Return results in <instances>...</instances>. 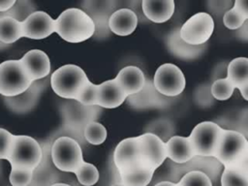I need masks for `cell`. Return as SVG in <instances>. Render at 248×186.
I'll use <instances>...</instances> for the list:
<instances>
[{
    "instance_id": "obj_38",
    "label": "cell",
    "mask_w": 248,
    "mask_h": 186,
    "mask_svg": "<svg viewBox=\"0 0 248 186\" xmlns=\"http://www.w3.org/2000/svg\"><path fill=\"white\" fill-rule=\"evenodd\" d=\"M33 170H22L12 169L9 180L12 186H29L32 181Z\"/></svg>"
},
{
    "instance_id": "obj_28",
    "label": "cell",
    "mask_w": 248,
    "mask_h": 186,
    "mask_svg": "<svg viewBox=\"0 0 248 186\" xmlns=\"http://www.w3.org/2000/svg\"><path fill=\"white\" fill-rule=\"evenodd\" d=\"M155 173V170L147 167L141 166L129 172L120 173L121 182L125 186H147Z\"/></svg>"
},
{
    "instance_id": "obj_39",
    "label": "cell",
    "mask_w": 248,
    "mask_h": 186,
    "mask_svg": "<svg viewBox=\"0 0 248 186\" xmlns=\"http://www.w3.org/2000/svg\"><path fill=\"white\" fill-rule=\"evenodd\" d=\"M14 139L15 135L6 129L0 128V160H8L12 150Z\"/></svg>"
},
{
    "instance_id": "obj_51",
    "label": "cell",
    "mask_w": 248,
    "mask_h": 186,
    "mask_svg": "<svg viewBox=\"0 0 248 186\" xmlns=\"http://www.w3.org/2000/svg\"><path fill=\"white\" fill-rule=\"evenodd\" d=\"M1 170H2V166H1V163H0V176H1Z\"/></svg>"
},
{
    "instance_id": "obj_7",
    "label": "cell",
    "mask_w": 248,
    "mask_h": 186,
    "mask_svg": "<svg viewBox=\"0 0 248 186\" xmlns=\"http://www.w3.org/2000/svg\"><path fill=\"white\" fill-rule=\"evenodd\" d=\"M222 132L223 128L213 121H203L197 124L189 136L196 155L214 157Z\"/></svg>"
},
{
    "instance_id": "obj_37",
    "label": "cell",
    "mask_w": 248,
    "mask_h": 186,
    "mask_svg": "<svg viewBox=\"0 0 248 186\" xmlns=\"http://www.w3.org/2000/svg\"><path fill=\"white\" fill-rule=\"evenodd\" d=\"M245 20L246 18L234 7L226 12L223 16V23L230 30L236 31L243 25Z\"/></svg>"
},
{
    "instance_id": "obj_48",
    "label": "cell",
    "mask_w": 248,
    "mask_h": 186,
    "mask_svg": "<svg viewBox=\"0 0 248 186\" xmlns=\"http://www.w3.org/2000/svg\"><path fill=\"white\" fill-rule=\"evenodd\" d=\"M3 16H4V13H0V18H1ZM7 46H8V45H5V44H3V43L0 42V49H3V48H5V47H7Z\"/></svg>"
},
{
    "instance_id": "obj_10",
    "label": "cell",
    "mask_w": 248,
    "mask_h": 186,
    "mask_svg": "<svg viewBox=\"0 0 248 186\" xmlns=\"http://www.w3.org/2000/svg\"><path fill=\"white\" fill-rule=\"evenodd\" d=\"M214 30V20L208 13H198L187 19L180 27L182 40L192 46L207 43Z\"/></svg>"
},
{
    "instance_id": "obj_20",
    "label": "cell",
    "mask_w": 248,
    "mask_h": 186,
    "mask_svg": "<svg viewBox=\"0 0 248 186\" xmlns=\"http://www.w3.org/2000/svg\"><path fill=\"white\" fill-rule=\"evenodd\" d=\"M20 61L32 81L44 79L50 73V60L43 50L31 49L20 58Z\"/></svg>"
},
{
    "instance_id": "obj_26",
    "label": "cell",
    "mask_w": 248,
    "mask_h": 186,
    "mask_svg": "<svg viewBox=\"0 0 248 186\" xmlns=\"http://www.w3.org/2000/svg\"><path fill=\"white\" fill-rule=\"evenodd\" d=\"M227 78L237 89L248 84V58L237 57L230 61L227 68Z\"/></svg>"
},
{
    "instance_id": "obj_17",
    "label": "cell",
    "mask_w": 248,
    "mask_h": 186,
    "mask_svg": "<svg viewBox=\"0 0 248 186\" xmlns=\"http://www.w3.org/2000/svg\"><path fill=\"white\" fill-rule=\"evenodd\" d=\"M51 144L50 141L42 144L43 159L40 165L33 170V177L29 186H51L61 179L59 178V170L56 169L51 160Z\"/></svg>"
},
{
    "instance_id": "obj_23",
    "label": "cell",
    "mask_w": 248,
    "mask_h": 186,
    "mask_svg": "<svg viewBox=\"0 0 248 186\" xmlns=\"http://www.w3.org/2000/svg\"><path fill=\"white\" fill-rule=\"evenodd\" d=\"M114 79L128 97L137 94L143 88L146 78L139 67L127 66L118 72Z\"/></svg>"
},
{
    "instance_id": "obj_29",
    "label": "cell",
    "mask_w": 248,
    "mask_h": 186,
    "mask_svg": "<svg viewBox=\"0 0 248 186\" xmlns=\"http://www.w3.org/2000/svg\"><path fill=\"white\" fill-rule=\"evenodd\" d=\"M221 186H248V173L238 166L224 168L220 178Z\"/></svg>"
},
{
    "instance_id": "obj_3",
    "label": "cell",
    "mask_w": 248,
    "mask_h": 186,
    "mask_svg": "<svg viewBox=\"0 0 248 186\" xmlns=\"http://www.w3.org/2000/svg\"><path fill=\"white\" fill-rule=\"evenodd\" d=\"M43 159V147L35 139L15 135L12 150L8 161L12 169L34 170Z\"/></svg>"
},
{
    "instance_id": "obj_18",
    "label": "cell",
    "mask_w": 248,
    "mask_h": 186,
    "mask_svg": "<svg viewBox=\"0 0 248 186\" xmlns=\"http://www.w3.org/2000/svg\"><path fill=\"white\" fill-rule=\"evenodd\" d=\"M44 79L33 81L30 87L20 95L15 97H4L5 105L16 113L21 114L30 111L37 105L45 88Z\"/></svg>"
},
{
    "instance_id": "obj_12",
    "label": "cell",
    "mask_w": 248,
    "mask_h": 186,
    "mask_svg": "<svg viewBox=\"0 0 248 186\" xmlns=\"http://www.w3.org/2000/svg\"><path fill=\"white\" fill-rule=\"evenodd\" d=\"M112 160L119 174L129 172L141 166H146L142 161L139 137L122 140L113 151Z\"/></svg>"
},
{
    "instance_id": "obj_15",
    "label": "cell",
    "mask_w": 248,
    "mask_h": 186,
    "mask_svg": "<svg viewBox=\"0 0 248 186\" xmlns=\"http://www.w3.org/2000/svg\"><path fill=\"white\" fill-rule=\"evenodd\" d=\"M138 137L143 163L156 170L168 158L166 142L150 133H143Z\"/></svg>"
},
{
    "instance_id": "obj_47",
    "label": "cell",
    "mask_w": 248,
    "mask_h": 186,
    "mask_svg": "<svg viewBox=\"0 0 248 186\" xmlns=\"http://www.w3.org/2000/svg\"><path fill=\"white\" fill-rule=\"evenodd\" d=\"M154 186H178V185H177V183L172 182V181L163 180V181H160V182L156 183Z\"/></svg>"
},
{
    "instance_id": "obj_36",
    "label": "cell",
    "mask_w": 248,
    "mask_h": 186,
    "mask_svg": "<svg viewBox=\"0 0 248 186\" xmlns=\"http://www.w3.org/2000/svg\"><path fill=\"white\" fill-rule=\"evenodd\" d=\"M79 104L87 107L97 106L98 104V84H94L90 80L84 85L78 99Z\"/></svg>"
},
{
    "instance_id": "obj_43",
    "label": "cell",
    "mask_w": 248,
    "mask_h": 186,
    "mask_svg": "<svg viewBox=\"0 0 248 186\" xmlns=\"http://www.w3.org/2000/svg\"><path fill=\"white\" fill-rule=\"evenodd\" d=\"M233 7L248 19V0H236L233 3Z\"/></svg>"
},
{
    "instance_id": "obj_5",
    "label": "cell",
    "mask_w": 248,
    "mask_h": 186,
    "mask_svg": "<svg viewBox=\"0 0 248 186\" xmlns=\"http://www.w3.org/2000/svg\"><path fill=\"white\" fill-rule=\"evenodd\" d=\"M53 165L62 172H76L83 164L81 145L69 137L55 139L50 149Z\"/></svg>"
},
{
    "instance_id": "obj_11",
    "label": "cell",
    "mask_w": 248,
    "mask_h": 186,
    "mask_svg": "<svg viewBox=\"0 0 248 186\" xmlns=\"http://www.w3.org/2000/svg\"><path fill=\"white\" fill-rule=\"evenodd\" d=\"M153 83L160 94L173 98L183 92L186 79L180 68L174 64L166 63L156 70Z\"/></svg>"
},
{
    "instance_id": "obj_21",
    "label": "cell",
    "mask_w": 248,
    "mask_h": 186,
    "mask_svg": "<svg viewBox=\"0 0 248 186\" xmlns=\"http://www.w3.org/2000/svg\"><path fill=\"white\" fill-rule=\"evenodd\" d=\"M126 99L127 95L114 78L98 84V107L115 108L122 105Z\"/></svg>"
},
{
    "instance_id": "obj_34",
    "label": "cell",
    "mask_w": 248,
    "mask_h": 186,
    "mask_svg": "<svg viewBox=\"0 0 248 186\" xmlns=\"http://www.w3.org/2000/svg\"><path fill=\"white\" fill-rule=\"evenodd\" d=\"M233 84L227 78H218L211 84V94L215 100L226 101L230 99L234 91Z\"/></svg>"
},
{
    "instance_id": "obj_49",
    "label": "cell",
    "mask_w": 248,
    "mask_h": 186,
    "mask_svg": "<svg viewBox=\"0 0 248 186\" xmlns=\"http://www.w3.org/2000/svg\"><path fill=\"white\" fill-rule=\"evenodd\" d=\"M51 186H72V185H70V184H68V183L57 182V183H55V184H53V185H51Z\"/></svg>"
},
{
    "instance_id": "obj_13",
    "label": "cell",
    "mask_w": 248,
    "mask_h": 186,
    "mask_svg": "<svg viewBox=\"0 0 248 186\" xmlns=\"http://www.w3.org/2000/svg\"><path fill=\"white\" fill-rule=\"evenodd\" d=\"M118 2L114 0H85L81 2V10L84 11L95 24L96 37L104 38L108 35V20L111 15L118 10Z\"/></svg>"
},
{
    "instance_id": "obj_46",
    "label": "cell",
    "mask_w": 248,
    "mask_h": 186,
    "mask_svg": "<svg viewBox=\"0 0 248 186\" xmlns=\"http://www.w3.org/2000/svg\"><path fill=\"white\" fill-rule=\"evenodd\" d=\"M238 90L240 91V94L242 96V98L246 101H248V84H245L241 87L238 88Z\"/></svg>"
},
{
    "instance_id": "obj_42",
    "label": "cell",
    "mask_w": 248,
    "mask_h": 186,
    "mask_svg": "<svg viewBox=\"0 0 248 186\" xmlns=\"http://www.w3.org/2000/svg\"><path fill=\"white\" fill-rule=\"evenodd\" d=\"M232 1L225 0V1H208V9L215 14L216 16H224L226 12L231 10L233 7Z\"/></svg>"
},
{
    "instance_id": "obj_8",
    "label": "cell",
    "mask_w": 248,
    "mask_h": 186,
    "mask_svg": "<svg viewBox=\"0 0 248 186\" xmlns=\"http://www.w3.org/2000/svg\"><path fill=\"white\" fill-rule=\"evenodd\" d=\"M170 180L177 183L179 179L190 171H202L209 176L212 183L217 182L221 178V174L224 170V166L215 157H205L196 155L189 162L178 165L173 162H170Z\"/></svg>"
},
{
    "instance_id": "obj_19",
    "label": "cell",
    "mask_w": 248,
    "mask_h": 186,
    "mask_svg": "<svg viewBox=\"0 0 248 186\" xmlns=\"http://www.w3.org/2000/svg\"><path fill=\"white\" fill-rule=\"evenodd\" d=\"M166 45L168 50L176 58L182 60H194L201 57L207 46V44L202 46H192L185 43L180 36V27L172 29L167 36Z\"/></svg>"
},
{
    "instance_id": "obj_33",
    "label": "cell",
    "mask_w": 248,
    "mask_h": 186,
    "mask_svg": "<svg viewBox=\"0 0 248 186\" xmlns=\"http://www.w3.org/2000/svg\"><path fill=\"white\" fill-rule=\"evenodd\" d=\"M83 135L86 142L93 145H99L106 140L108 133L103 124L97 121H92L85 127Z\"/></svg>"
},
{
    "instance_id": "obj_14",
    "label": "cell",
    "mask_w": 248,
    "mask_h": 186,
    "mask_svg": "<svg viewBox=\"0 0 248 186\" xmlns=\"http://www.w3.org/2000/svg\"><path fill=\"white\" fill-rule=\"evenodd\" d=\"M126 101L136 109L164 108L170 105L171 98L160 94L154 86L153 79L146 78L143 88L137 94L128 96Z\"/></svg>"
},
{
    "instance_id": "obj_6",
    "label": "cell",
    "mask_w": 248,
    "mask_h": 186,
    "mask_svg": "<svg viewBox=\"0 0 248 186\" xmlns=\"http://www.w3.org/2000/svg\"><path fill=\"white\" fill-rule=\"evenodd\" d=\"M28 73L19 60H6L0 64V94L15 97L22 94L32 84Z\"/></svg>"
},
{
    "instance_id": "obj_32",
    "label": "cell",
    "mask_w": 248,
    "mask_h": 186,
    "mask_svg": "<svg viewBox=\"0 0 248 186\" xmlns=\"http://www.w3.org/2000/svg\"><path fill=\"white\" fill-rule=\"evenodd\" d=\"M36 12V5L29 0H16L15 5L6 12V16L23 22L30 15Z\"/></svg>"
},
{
    "instance_id": "obj_50",
    "label": "cell",
    "mask_w": 248,
    "mask_h": 186,
    "mask_svg": "<svg viewBox=\"0 0 248 186\" xmlns=\"http://www.w3.org/2000/svg\"><path fill=\"white\" fill-rule=\"evenodd\" d=\"M109 186H125L122 182H117V183H111Z\"/></svg>"
},
{
    "instance_id": "obj_44",
    "label": "cell",
    "mask_w": 248,
    "mask_h": 186,
    "mask_svg": "<svg viewBox=\"0 0 248 186\" xmlns=\"http://www.w3.org/2000/svg\"><path fill=\"white\" fill-rule=\"evenodd\" d=\"M235 37L240 41L248 42V19H246L243 25L235 31Z\"/></svg>"
},
{
    "instance_id": "obj_40",
    "label": "cell",
    "mask_w": 248,
    "mask_h": 186,
    "mask_svg": "<svg viewBox=\"0 0 248 186\" xmlns=\"http://www.w3.org/2000/svg\"><path fill=\"white\" fill-rule=\"evenodd\" d=\"M231 130L240 133L248 140V108H242L232 121Z\"/></svg>"
},
{
    "instance_id": "obj_27",
    "label": "cell",
    "mask_w": 248,
    "mask_h": 186,
    "mask_svg": "<svg viewBox=\"0 0 248 186\" xmlns=\"http://www.w3.org/2000/svg\"><path fill=\"white\" fill-rule=\"evenodd\" d=\"M23 37L21 22L6 16L0 18V42L10 46Z\"/></svg>"
},
{
    "instance_id": "obj_22",
    "label": "cell",
    "mask_w": 248,
    "mask_h": 186,
    "mask_svg": "<svg viewBox=\"0 0 248 186\" xmlns=\"http://www.w3.org/2000/svg\"><path fill=\"white\" fill-rule=\"evenodd\" d=\"M166 147L170 161L178 165L185 164L196 156L189 137L173 136L166 142Z\"/></svg>"
},
{
    "instance_id": "obj_4",
    "label": "cell",
    "mask_w": 248,
    "mask_h": 186,
    "mask_svg": "<svg viewBox=\"0 0 248 186\" xmlns=\"http://www.w3.org/2000/svg\"><path fill=\"white\" fill-rule=\"evenodd\" d=\"M102 108L98 106L87 107L76 100H67L60 107V113L63 120L62 127L84 139V129L101 114Z\"/></svg>"
},
{
    "instance_id": "obj_31",
    "label": "cell",
    "mask_w": 248,
    "mask_h": 186,
    "mask_svg": "<svg viewBox=\"0 0 248 186\" xmlns=\"http://www.w3.org/2000/svg\"><path fill=\"white\" fill-rule=\"evenodd\" d=\"M78 181L82 186H93L95 185L100 177L98 169L91 163L83 162V164L75 172Z\"/></svg>"
},
{
    "instance_id": "obj_41",
    "label": "cell",
    "mask_w": 248,
    "mask_h": 186,
    "mask_svg": "<svg viewBox=\"0 0 248 186\" xmlns=\"http://www.w3.org/2000/svg\"><path fill=\"white\" fill-rule=\"evenodd\" d=\"M195 102L201 107H208L213 103V96L211 94V85H200L196 88L194 93Z\"/></svg>"
},
{
    "instance_id": "obj_1",
    "label": "cell",
    "mask_w": 248,
    "mask_h": 186,
    "mask_svg": "<svg viewBox=\"0 0 248 186\" xmlns=\"http://www.w3.org/2000/svg\"><path fill=\"white\" fill-rule=\"evenodd\" d=\"M95 24L91 17L79 8H70L55 19V33L69 43H81L95 34Z\"/></svg>"
},
{
    "instance_id": "obj_35",
    "label": "cell",
    "mask_w": 248,
    "mask_h": 186,
    "mask_svg": "<svg viewBox=\"0 0 248 186\" xmlns=\"http://www.w3.org/2000/svg\"><path fill=\"white\" fill-rule=\"evenodd\" d=\"M178 186H213L208 175L202 171H190L177 182Z\"/></svg>"
},
{
    "instance_id": "obj_25",
    "label": "cell",
    "mask_w": 248,
    "mask_h": 186,
    "mask_svg": "<svg viewBox=\"0 0 248 186\" xmlns=\"http://www.w3.org/2000/svg\"><path fill=\"white\" fill-rule=\"evenodd\" d=\"M141 9L149 21L163 23L172 16L175 5L173 0H142Z\"/></svg>"
},
{
    "instance_id": "obj_16",
    "label": "cell",
    "mask_w": 248,
    "mask_h": 186,
    "mask_svg": "<svg viewBox=\"0 0 248 186\" xmlns=\"http://www.w3.org/2000/svg\"><path fill=\"white\" fill-rule=\"evenodd\" d=\"M23 37L32 40H43L55 32V19L43 11H36L23 22Z\"/></svg>"
},
{
    "instance_id": "obj_30",
    "label": "cell",
    "mask_w": 248,
    "mask_h": 186,
    "mask_svg": "<svg viewBox=\"0 0 248 186\" xmlns=\"http://www.w3.org/2000/svg\"><path fill=\"white\" fill-rule=\"evenodd\" d=\"M144 133H150L159 137L163 141L167 142L174 134V125L173 123L167 118H159L150 122Z\"/></svg>"
},
{
    "instance_id": "obj_9",
    "label": "cell",
    "mask_w": 248,
    "mask_h": 186,
    "mask_svg": "<svg viewBox=\"0 0 248 186\" xmlns=\"http://www.w3.org/2000/svg\"><path fill=\"white\" fill-rule=\"evenodd\" d=\"M248 148V140L234 130L223 129L215 158L224 168L235 165Z\"/></svg>"
},
{
    "instance_id": "obj_24",
    "label": "cell",
    "mask_w": 248,
    "mask_h": 186,
    "mask_svg": "<svg viewBox=\"0 0 248 186\" xmlns=\"http://www.w3.org/2000/svg\"><path fill=\"white\" fill-rule=\"evenodd\" d=\"M139 18L131 9L119 8L109 17L108 27L118 36H128L136 30Z\"/></svg>"
},
{
    "instance_id": "obj_45",
    "label": "cell",
    "mask_w": 248,
    "mask_h": 186,
    "mask_svg": "<svg viewBox=\"0 0 248 186\" xmlns=\"http://www.w3.org/2000/svg\"><path fill=\"white\" fill-rule=\"evenodd\" d=\"M16 3V0H0V13L8 12Z\"/></svg>"
},
{
    "instance_id": "obj_2",
    "label": "cell",
    "mask_w": 248,
    "mask_h": 186,
    "mask_svg": "<svg viewBox=\"0 0 248 186\" xmlns=\"http://www.w3.org/2000/svg\"><path fill=\"white\" fill-rule=\"evenodd\" d=\"M88 81L85 72L74 64L58 68L50 76L52 90L56 95L66 100H77Z\"/></svg>"
}]
</instances>
